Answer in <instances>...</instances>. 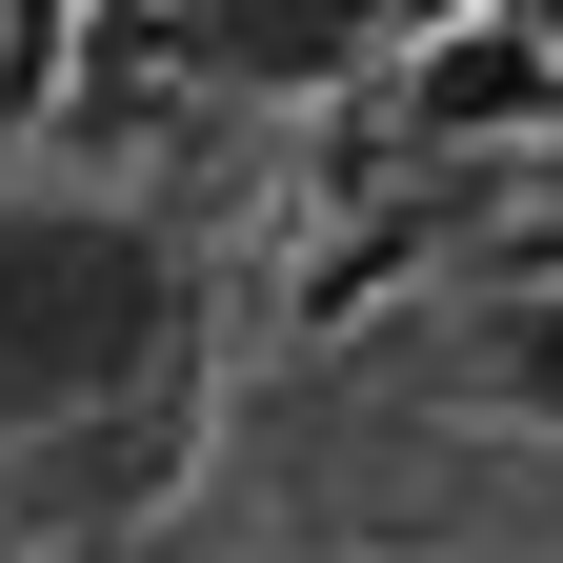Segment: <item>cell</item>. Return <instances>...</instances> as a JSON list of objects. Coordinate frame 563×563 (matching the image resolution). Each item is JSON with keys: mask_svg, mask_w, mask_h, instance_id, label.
I'll use <instances>...</instances> for the list:
<instances>
[{"mask_svg": "<svg viewBox=\"0 0 563 563\" xmlns=\"http://www.w3.org/2000/svg\"><path fill=\"white\" fill-rule=\"evenodd\" d=\"M162 383H181V242L141 201L0 181V443H81Z\"/></svg>", "mask_w": 563, "mask_h": 563, "instance_id": "1", "label": "cell"}, {"mask_svg": "<svg viewBox=\"0 0 563 563\" xmlns=\"http://www.w3.org/2000/svg\"><path fill=\"white\" fill-rule=\"evenodd\" d=\"M402 101H422V141H504V121H543L563 81H543V41H523V21H483V41H422V60H402Z\"/></svg>", "mask_w": 563, "mask_h": 563, "instance_id": "2", "label": "cell"}, {"mask_svg": "<svg viewBox=\"0 0 563 563\" xmlns=\"http://www.w3.org/2000/svg\"><path fill=\"white\" fill-rule=\"evenodd\" d=\"M483 363H504V402L563 443V282H504V302H483Z\"/></svg>", "mask_w": 563, "mask_h": 563, "instance_id": "3", "label": "cell"}, {"mask_svg": "<svg viewBox=\"0 0 563 563\" xmlns=\"http://www.w3.org/2000/svg\"><path fill=\"white\" fill-rule=\"evenodd\" d=\"M60 101V60H41V21H0V121H41Z\"/></svg>", "mask_w": 563, "mask_h": 563, "instance_id": "4", "label": "cell"}, {"mask_svg": "<svg viewBox=\"0 0 563 563\" xmlns=\"http://www.w3.org/2000/svg\"><path fill=\"white\" fill-rule=\"evenodd\" d=\"M81 563H201V543H181V523H101Z\"/></svg>", "mask_w": 563, "mask_h": 563, "instance_id": "5", "label": "cell"}, {"mask_svg": "<svg viewBox=\"0 0 563 563\" xmlns=\"http://www.w3.org/2000/svg\"><path fill=\"white\" fill-rule=\"evenodd\" d=\"M504 21H523V41H543V81H563V0H504Z\"/></svg>", "mask_w": 563, "mask_h": 563, "instance_id": "6", "label": "cell"}]
</instances>
